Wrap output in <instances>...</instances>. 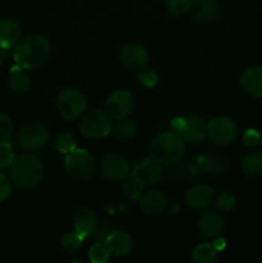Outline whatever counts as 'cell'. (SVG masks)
I'll use <instances>...</instances> for the list:
<instances>
[{
	"instance_id": "cell-1",
	"label": "cell",
	"mask_w": 262,
	"mask_h": 263,
	"mask_svg": "<svg viewBox=\"0 0 262 263\" xmlns=\"http://www.w3.org/2000/svg\"><path fill=\"white\" fill-rule=\"evenodd\" d=\"M50 41L40 33H30L21 39L14 46V63L26 69H35L43 66L50 57Z\"/></svg>"
},
{
	"instance_id": "cell-2",
	"label": "cell",
	"mask_w": 262,
	"mask_h": 263,
	"mask_svg": "<svg viewBox=\"0 0 262 263\" xmlns=\"http://www.w3.org/2000/svg\"><path fill=\"white\" fill-rule=\"evenodd\" d=\"M148 153L149 158L154 159L161 166H171L184 157L185 140L177 131H164L152 140Z\"/></svg>"
},
{
	"instance_id": "cell-3",
	"label": "cell",
	"mask_w": 262,
	"mask_h": 263,
	"mask_svg": "<svg viewBox=\"0 0 262 263\" xmlns=\"http://www.w3.org/2000/svg\"><path fill=\"white\" fill-rule=\"evenodd\" d=\"M43 174V163L33 154H20L14 157L10 164V181L20 192H28L33 189L41 181Z\"/></svg>"
},
{
	"instance_id": "cell-4",
	"label": "cell",
	"mask_w": 262,
	"mask_h": 263,
	"mask_svg": "<svg viewBox=\"0 0 262 263\" xmlns=\"http://www.w3.org/2000/svg\"><path fill=\"white\" fill-rule=\"evenodd\" d=\"M64 168L71 179L76 181H86L94 175L97 162L86 149L76 148L66 156Z\"/></svg>"
},
{
	"instance_id": "cell-5",
	"label": "cell",
	"mask_w": 262,
	"mask_h": 263,
	"mask_svg": "<svg viewBox=\"0 0 262 263\" xmlns=\"http://www.w3.org/2000/svg\"><path fill=\"white\" fill-rule=\"evenodd\" d=\"M57 109L67 121H76L85 115L87 108L86 98L80 90L66 87L57 95Z\"/></svg>"
},
{
	"instance_id": "cell-6",
	"label": "cell",
	"mask_w": 262,
	"mask_h": 263,
	"mask_svg": "<svg viewBox=\"0 0 262 263\" xmlns=\"http://www.w3.org/2000/svg\"><path fill=\"white\" fill-rule=\"evenodd\" d=\"M112 118L105 110L92 109L82 117L80 123L81 134L90 140L105 138L112 131Z\"/></svg>"
},
{
	"instance_id": "cell-7",
	"label": "cell",
	"mask_w": 262,
	"mask_h": 263,
	"mask_svg": "<svg viewBox=\"0 0 262 263\" xmlns=\"http://www.w3.org/2000/svg\"><path fill=\"white\" fill-rule=\"evenodd\" d=\"M49 140H50V133L41 123H30L23 126L17 136V141L21 148L31 153L45 148Z\"/></svg>"
},
{
	"instance_id": "cell-8",
	"label": "cell",
	"mask_w": 262,
	"mask_h": 263,
	"mask_svg": "<svg viewBox=\"0 0 262 263\" xmlns=\"http://www.w3.org/2000/svg\"><path fill=\"white\" fill-rule=\"evenodd\" d=\"M236 134V123L228 116H217L208 122V139L216 145H228L233 143Z\"/></svg>"
},
{
	"instance_id": "cell-9",
	"label": "cell",
	"mask_w": 262,
	"mask_h": 263,
	"mask_svg": "<svg viewBox=\"0 0 262 263\" xmlns=\"http://www.w3.org/2000/svg\"><path fill=\"white\" fill-rule=\"evenodd\" d=\"M100 174L107 181L123 182L131 176V168L122 156L108 154L100 162Z\"/></svg>"
},
{
	"instance_id": "cell-10",
	"label": "cell",
	"mask_w": 262,
	"mask_h": 263,
	"mask_svg": "<svg viewBox=\"0 0 262 263\" xmlns=\"http://www.w3.org/2000/svg\"><path fill=\"white\" fill-rule=\"evenodd\" d=\"M134 109V97L126 90H116L105 100V112L112 120L128 117Z\"/></svg>"
},
{
	"instance_id": "cell-11",
	"label": "cell",
	"mask_w": 262,
	"mask_h": 263,
	"mask_svg": "<svg viewBox=\"0 0 262 263\" xmlns=\"http://www.w3.org/2000/svg\"><path fill=\"white\" fill-rule=\"evenodd\" d=\"M162 175H163L162 166L152 158L140 159L134 164L133 170H131V176L145 187L158 184Z\"/></svg>"
},
{
	"instance_id": "cell-12",
	"label": "cell",
	"mask_w": 262,
	"mask_h": 263,
	"mask_svg": "<svg viewBox=\"0 0 262 263\" xmlns=\"http://www.w3.org/2000/svg\"><path fill=\"white\" fill-rule=\"evenodd\" d=\"M121 62L133 69H143L149 64V53L144 45L139 43H127L120 51Z\"/></svg>"
},
{
	"instance_id": "cell-13",
	"label": "cell",
	"mask_w": 262,
	"mask_h": 263,
	"mask_svg": "<svg viewBox=\"0 0 262 263\" xmlns=\"http://www.w3.org/2000/svg\"><path fill=\"white\" fill-rule=\"evenodd\" d=\"M185 141L200 143L208 138V122L200 116L193 115L182 118V127L180 130Z\"/></svg>"
},
{
	"instance_id": "cell-14",
	"label": "cell",
	"mask_w": 262,
	"mask_h": 263,
	"mask_svg": "<svg viewBox=\"0 0 262 263\" xmlns=\"http://www.w3.org/2000/svg\"><path fill=\"white\" fill-rule=\"evenodd\" d=\"M215 192L210 185L195 184L185 194V203L192 210H203L213 202Z\"/></svg>"
},
{
	"instance_id": "cell-15",
	"label": "cell",
	"mask_w": 262,
	"mask_h": 263,
	"mask_svg": "<svg viewBox=\"0 0 262 263\" xmlns=\"http://www.w3.org/2000/svg\"><path fill=\"white\" fill-rule=\"evenodd\" d=\"M223 228H225V223H223L222 216L213 211L203 213L198 221V230L200 235L208 240H213L217 236H221Z\"/></svg>"
},
{
	"instance_id": "cell-16",
	"label": "cell",
	"mask_w": 262,
	"mask_h": 263,
	"mask_svg": "<svg viewBox=\"0 0 262 263\" xmlns=\"http://www.w3.org/2000/svg\"><path fill=\"white\" fill-rule=\"evenodd\" d=\"M99 220L92 208L80 207L77 208L73 215V226L74 231L82 235L84 238L92 235V233L97 229Z\"/></svg>"
},
{
	"instance_id": "cell-17",
	"label": "cell",
	"mask_w": 262,
	"mask_h": 263,
	"mask_svg": "<svg viewBox=\"0 0 262 263\" xmlns=\"http://www.w3.org/2000/svg\"><path fill=\"white\" fill-rule=\"evenodd\" d=\"M104 244L109 249L110 254L116 257H125L133 251L134 248V239L126 231L113 230L107 239L104 240Z\"/></svg>"
},
{
	"instance_id": "cell-18",
	"label": "cell",
	"mask_w": 262,
	"mask_h": 263,
	"mask_svg": "<svg viewBox=\"0 0 262 263\" xmlns=\"http://www.w3.org/2000/svg\"><path fill=\"white\" fill-rule=\"evenodd\" d=\"M21 40V26L12 17L0 20V48L9 50Z\"/></svg>"
},
{
	"instance_id": "cell-19",
	"label": "cell",
	"mask_w": 262,
	"mask_h": 263,
	"mask_svg": "<svg viewBox=\"0 0 262 263\" xmlns=\"http://www.w3.org/2000/svg\"><path fill=\"white\" fill-rule=\"evenodd\" d=\"M140 208L145 215L158 216L164 212L167 207L166 197L158 190H146L139 199Z\"/></svg>"
},
{
	"instance_id": "cell-20",
	"label": "cell",
	"mask_w": 262,
	"mask_h": 263,
	"mask_svg": "<svg viewBox=\"0 0 262 263\" xmlns=\"http://www.w3.org/2000/svg\"><path fill=\"white\" fill-rule=\"evenodd\" d=\"M189 10L197 20L211 22L217 20L220 14V4L217 0H190Z\"/></svg>"
},
{
	"instance_id": "cell-21",
	"label": "cell",
	"mask_w": 262,
	"mask_h": 263,
	"mask_svg": "<svg viewBox=\"0 0 262 263\" xmlns=\"http://www.w3.org/2000/svg\"><path fill=\"white\" fill-rule=\"evenodd\" d=\"M240 84L251 97L262 98V67H248L241 74Z\"/></svg>"
},
{
	"instance_id": "cell-22",
	"label": "cell",
	"mask_w": 262,
	"mask_h": 263,
	"mask_svg": "<svg viewBox=\"0 0 262 263\" xmlns=\"http://www.w3.org/2000/svg\"><path fill=\"white\" fill-rule=\"evenodd\" d=\"M30 84L31 79L30 74L27 73V69L18 64L10 68L9 76H8V85L10 90L14 92H25L30 87Z\"/></svg>"
},
{
	"instance_id": "cell-23",
	"label": "cell",
	"mask_w": 262,
	"mask_h": 263,
	"mask_svg": "<svg viewBox=\"0 0 262 263\" xmlns=\"http://www.w3.org/2000/svg\"><path fill=\"white\" fill-rule=\"evenodd\" d=\"M241 171L248 177H257L262 175V152H247L241 159Z\"/></svg>"
},
{
	"instance_id": "cell-24",
	"label": "cell",
	"mask_w": 262,
	"mask_h": 263,
	"mask_svg": "<svg viewBox=\"0 0 262 263\" xmlns=\"http://www.w3.org/2000/svg\"><path fill=\"white\" fill-rule=\"evenodd\" d=\"M198 166L207 174L218 175L225 170V161L217 154H203L198 158Z\"/></svg>"
},
{
	"instance_id": "cell-25",
	"label": "cell",
	"mask_w": 262,
	"mask_h": 263,
	"mask_svg": "<svg viewBox=\"0 0 262 263\" xmlns=\"http://www.w3.org/2000/svg\"><path fill=\"white\" fill-rule=\"evenodd\" d=\"M217 253L213 244L200 243L193 251V261L195 263H215L217 259Z\"/></svg>"
},
{
	"instance_id": "cell-26",
	"label": "cell",
	"mask_w": 262,
	"mask_h": 263,
	"mask_svg": "<svg viewBox=\"0 0 262 263\" xmlns=\"http://www.w3.org/2000/svg\"><path fill=\"white\" fill-rule=\"evenodd\" d=\"M113 134H115L116 138L118 140H130L134 136L136 135V123L135 121L130 120V118H122V120H117V123L115 125V127H112Z\"/></svg>"
},
{
	"instance_id": "cell-27",
	"label": "cell",
	"mask_w": 262,
	"mask_h": 263,
	"mask_svg": "<svg viewBox=\"0 0 262 263\" xmlns=\"http://www.w3.org/2000/svg\"><path fill=\"white\" fill-rule=\"evenodd\" d=\"M55 149L61 154H68L77 148V140L74 135L69 133H62L55 138Z\"/></svg>"
},
{
	"instance_id": "cell-28",
	"label": "cell",
	"mask_w": 262,
	"mask_h": 263,
	"mask_svg": "<svg viewBox=\"0 0 262 263\" xmlns=\"http://www.w3.org/2000/svg\"><path fill=\"white\" fill-rule=\"evenodd\" d=\"M84 239V236L80 235L77 231H74V233H66L61 238V247L67 253H73L77 249L81 248Z\"/></svg>"
},
{
	"instance_id": "cell-29",
	"label": "cell",
	"mask_w": 262,
	"mask_h": 263,
	"mask_svg": "<svg viewBox=\"0 0 262 263\" xmlns=\"http://www.w3.org/2000/svg\"><path fill=\"white\" fill-rule=\"evenodd\" d=\"M110 252L104 243L99 241L90 247L89 249V259L92 263H105L109 259Z\"/></svg>"
},
{
	"instance_id": "cell-30",
	"label": "cell",
	"mask_w": 262,
	"mask_h": 263,
	"mask_svg": "<svg viewBox=\"0 0 262 263\" xmlns=\"http://www.w3.org/2000/svg\"><path fill=\"white\" fill-rule=\"evenodd\" d=\"M123 182H125L123 184V193H125L126 197L130 198V199H140L143 193L145 192V186L140 184L136 179H134L133 176H130Z\"/></svg>"
},
{
	"instance_id": "cell-31",
	"label": "cell",
	"mask_w": 262,
	"mask_h": 263,
	"mask_svg": "<svg viewBox=\"0 0 262 263\" xmlns=\"http://www.w3.org/2000/svg\"><path fill=\"white\" fill-rule=\"evenodd\" d=\"M14 157L13 144L7 143V141H0V170L10 167Z\"/></svg>"
},
{
	"instance_id": "cell-32",
	"label": "cell",
	"mask_w": 262,
	"mask_h": 263,
	"mask_svg": "<svg viewBox=\"0 0 262 263\" xmlns=\"http://www.w3.org/2000/svg\"><path fill=\"white\" fill-rule=\"evenodd\" d=\"M158 73L156 71H153V69L146 68V67L141 69V72L138 76L139 84L145 87V89H153V87H156L157 84H158Z\"/></svg>"
},
{
	"instance_id": "cell-33",
	"label": "cell",
	"mask_w": 262,
	"mask_h": 263,
	"mask_svg": "<svg viewBox=\"0 0 262 263\" xmlns=\"http://www.w3.org/2000/svg\"><path fill=\"white\" fill-rule=\"evenodd\" d=\"M0 141L13 144V122L4 113H0Z\"/></svg>"
},
{
	"instance_id": "cell-34",
	"label": "cell",
	"mask_w": 262,
	"mask_h": 263,
	"mask_svg": "<svg viewBox=\"0 0 262 263\" xmlns=\"http://www.w3.org/2000/svg\"><path fill=\"white\" fill-rule=\"evenodd\" d=\"M215 203L216 207H217L218 210L223 211V212H230V211L234 210V207H235L236 199L231 193L223 190V192H221L220 194H218V197L216 198Z\"/></svg>"
},
{
	"instance_id": "cell-35",
	"label": "cell",
	"mask_w": 262,
	"mask_h": 263,
	"mask_svg": "<svg viewBox=\"0 0 262 263\" xmlns=\"http://www.w3.org/2000/svg\"><path fill=\"white\" fill-rule=\"evenodd\" d=\"M189 8L190 0H167V9L175 17L186 13Z\"/></svg>"
},
{
	"instance_id": "cell-36",
	"label": "cell",
	"mask_w": 262,
	"mask_h": 263,
	"mask_svg": "<svg viewBox=\"0 0 262 263\" xmlns=\"http://www.w3.org/2000/svg\"><path fill=\"white\" fill-rule=\"evenodd\" d=\"M261 134L256 128H248L243 135V143L248 148H256L261 144Z\"/></svg>"
},
{
	"instance_id": "cell-37",
	"label": "cell",
	"mask_w": 262,
	"mask_h": 263,
	"mask_svg": "<svg viewBox=\"0 0 262 263\" xmlns=\"http://www.w3.org/2000/svg\"><path fill=\"white\" fill-rule=\"evenodd\" d=\"M112 231H113L112 225H110L108 221H103V222L98 223L97 229H95V231L92 233V235H94V238L97 239L98 241H102V243H104V240L107 239V236L109 235Z\"/></svg>"
},
{
	"instance_id": "cell-38",
	"label": "cell",
	"mask_w": 262,
	"mask_h": 263,
	"mask_svg": "<svg viewBox=\"0 0 262 263\" xmlns=\"http://www.w3.org/2000/svg\"><path fill=\"white\" fill-rule=\"evenodd\" d=\"M13 184L10 181V179H8V176H5L4 174L0 172V203L7 200L8 198L12 194Z\"/></svg>"
},
{
	"instance_id": "cell-39",
	"label": "cell",
	"mask_w": 262,
	"mask_h": 263,
	"mask_svg": "<svg viewBox=\"0 0 262 263\" xmlns=\"http://www.w3.org/2000/svg\"><path fill=\"white\" fill-rule=\"evenodd\" d=\"M212 244H213V247H215L216 251H217V252L222 251V249H225V247H226L225 239L220 238V236H217V238L213 239V243Z\"/></svg>"
},
{
	"instance_id": "cell-40",
	"label": "cell",
	"mask_w": 262,
	"mask_h": 263,
	"mask_svg": "<svg viewBox=\"0 0 262 263\" xmlns=\"http://www.w3.org/2000/svg\"><path fill=\"white\" fill-rule=\"evenodd\" d=\"M7 51L8 50H5V49L0 48V64H2L3 62L5 61V57H7Z\"/></svg>"
}]
</instances>
